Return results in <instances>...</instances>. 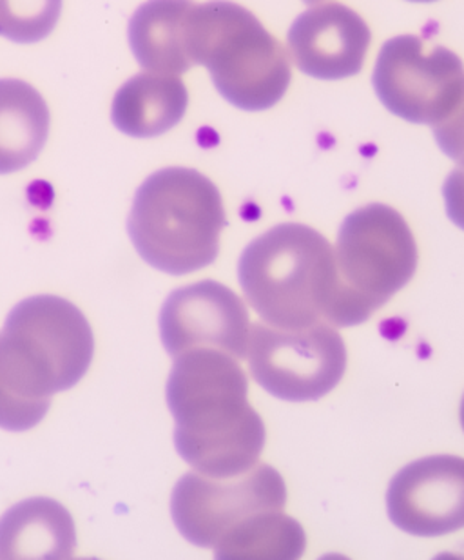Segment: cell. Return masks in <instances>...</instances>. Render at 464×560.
Listing matches in <instances>:
<instances>
[{
	"label": "cell",
	"mask_w": 464,
	"mask_h": 560,
	"mask_svg": "<svg viewBox=\"0 0 464 560\" xmlns=\"http://www.w3.org/2000/svg\"><path fill=\"white\" fill-rule=\"evenodd\" d=\"M74 548L73 517L55 499H26L0 517L2 560H66Z\"/></svg>",
	"instance_id": "4fadbf2b"
},
{
	"label": "cell",
	"mask_w": 464,
	"mask_h": 560,
	"mask_svg": "<svg viewBox=\"0 0 464 560\" xmlns=\"http://www.w3.org/2000/svg\"><path fill=\"white\" fill-rule=\"evenodd\" d=\"M62 13V0H0V37L37 44L49 37Z\"/></svg>",
	"instance_id": "ac0fdd59"
},
{
	"label": "cell",
	"mask_w": 464,
	"mask_h": 560,
	"mask_svg": "<svg viewBox=\"0 0 464 560\" xmlns=\"http://www.w3.org/2000/svg\"><path fill=\"white\" fill-rule=\"evenodd\" d=\"M247 358L254 381L270 396L290 402L322 399L347 371L344 338L327 322L298 330L254 323Z\"/></svg>",
	"instance_id": "52a82bcc"
},
{
	"label": "cell",
	"mask_w": 464,
	"mask_h": 560,
	"mask_svg": "<svg viewBox=\"0 0 464 560\" xmlns=\"http://www.w3.org/2000/svg\"><path fill=\"white\" fill-rule=\"evenodd\" d=\"M247 394L242 365L222 350L196 349L174 358L165 388L174 446L201 476L225 479L258 465L267 435Z\"/></svg>",
	"instance_id": "6da1fadb"
},
{
	"label": "cell",
	"mask_w": 464,
	"mask_h": 560,
	"mask_svg": "<svg viewBox=\"0 0 464 560\" xmlns=\"http://www.w3.org/2000/svg\"><path fill=\"white\" fill-rule=\"evenodd\" d=\"M305 546L301 524L283 510H269L234 524L212 550L222 560H294L303 556Z\"/></svg>",
	"instance_id": "e0dca14e"
},
{
	"label": "cell",
	"mask_w": 464,
	"mask_h": 560,
	"mask_svg": "<svg viewBox=\"0 0 464 560\" xmlns=\"http://www.w3.org/2000/svg\"><path fill=\"white\" fill-rule=\"evenodd\" d=\"M372 85L383 106L406 122L438 126L454 112L464 93L463 60L414 35L383 44Z\"/></svg>",
	"instance_id": "ba28073f"
},
{
	"label": "cell",
	"mask_w": 464,
	"mask_h": 560,
	"mask_svg": "<svg viewBox=\"0 0 464 560\" xmlns=\"http://www.w3.org/2000/svg\"><path fill=\"white\" fill-rule=\"evenodd\" d=\"M303 2H305V4L312 5V4H320V2H322V0H303Z\"/></svg>",
	"instance_id": "7402d4cb"
},
{
	"label": "cell",
	"mask_w": 464,
	"mask_h": 560,
	"mask_svg": "<svg viewBox=\"0 0 464 560\" xmlns=\"http://www.w3.org/2000/svg\"><path fill=\"white\" fill-rule=\"evenodd\" d=\"M334 259L338 292L327 323L353 327L410 283L417 269L416 240L396 209L369 203L345 218Z\"/></svg>",
	"instance_id": "8992f818"
},
{
	"label": "cell",
	"mask_w": 464,
	"mask_h": 560,
	"mask_svg": "<svg viewBox=\"0 0 464 560\" xmlns=\"http://www.w3.org/2000/svg\"><path fill=\"white\" fill-rule=\"evenodd\" d=\"M287 487L280 471L258 465L242 476L185 474L171 495V515L179 534L198 548H214L234 524L254 513L283 510Z\"/></svg>",
	"instance_id": "9c48e42d"
},
{
	"label": "cell",
	"mask_w": 464,
	"mask_h": 560,
	"mask_svg": "<svg viewBox=\"0 0 464 560\" xmlns=\"http://www.w3.org/2000/svg\"><path fill=\"white\" fill-rule=\"evenodd\" d=\"M461 424H463V430H464V397H463V402H461Z\"/></svg>",
	"instance_id": "44dd1931"
},
{
	"label": "cell",
	"mask_w": 464,
	"mask_h": 560,
	"mask_svg": "<svg viewBox=\"0 0 464 560\" xmlns=\"http://www.w3.org/2000/svg\"><path fill=\"white\" fill-rule=\"evenodd\" d=\"M193 0H148L129 21V46L146 71L182 74L193 68L185 49V21Z\"/></svg>",
	"instance_id": "9a60e30c"
},
{
	"label": "cell",
	"mask_w": 464,
	"mask_h": 560,
	"mask_svg": "<svg viewBox=\"0 0 464 560\" xmlns=\"http://www.w3.org/2000/svg\"><path fill=\"white\" fill-rule=\"evenodd\" d=\"M185 49L206 66L218 93L243 112H265L289 90V57L253 11L231 0L195 4L185 21Z\"/></svg>",
	"instance_id": "5b68a950"
},
{
	"label": "cell",
	"mask_w": 464,
	"mask_h": 560,
	"mask_svg": "<svg viewBox=\"0 0 464 560\" xmlns=\"http://www.w3.org/2000/svg\"><path fill=\"white\" fill-rule=\"evenodd\" d=\"M225 223L222 195L206 175L165 167L138 187L127 233L143 261L185 276L217 261Z\"/></svg>",
	"instance_id": "277c9868"
},
{
	"label": "cell",
	"mask_w": 464,
	"mask_h": 560,
	"mask_svg": "<svg viewBox=\"0 0 464 560\" xmlns=\"http://www.w3.org/2000/svg\"><path fill=\"white\" fill-rule=\"evenodd\" d=\"M433 137L441 151L464 170V93L452 115L433 126Z\"/></svg>",
	"instance_id": "d6986e66"
},
{
	"label": "cell",
	"mask_w": 464,
	"mask_h": 560,
	"mask_svg": "<svg viewBox=\"0 0 464 560\" xmlns=\"http://www.w3.org/2000/svg\"><path fill=\"white\" fill-rule=\"evenodd\" d=\"M187 106L189 93L178 74L143 71L116 91L112 118L127 137L154 138L178 126Z\"/></svg>",
	"instance_id": "5bb4252c"
},
{
	"label": "cell",
	"mask_w": 464,
	"mask_h": 560,
	"mask_svg": "<svg viewBox=\"0 0 464 560\" xmlns=\"http://www.w3.org/2000/svg\"><path fill=\"white\" fill-rule=\"evenodd\" d=\"M444 206L450 220L464 231V170H457L450 173L449 178L443 186Z\"/></svg>",
	"instance_id": "ffe728a7"
},
{
	"label": "cell",
	"mask_w": 464,
	"mask_h": 560,
	"mask_svg": "<svg viewBox=\"0 0 464 560\" xmlns=\"http://www.w3.org/2000/svg\"><path fill=\"white\" fill-rule=\"evenodd\" d=\"M410 2H436V0H410Z\"/></svg>",
	"instance_id": "603a6c76"
},
{
	"label": "cell",
	"mask_w": 464,
	"mask_h": 560,
	"mask_svg": "<svg viewBox=\"0 0 464 560\" xmlns=\"http://www.w3.org/2000/svg\"><path fill=\"white\" fill-rule=\"evenodd\" d=\"M251 319L236 292L218 281H198L171 292L160 311V338L167 354L196 349L247 358Z\"/></svg>",
	"instance_id": "30bf717a"
},
{
	"label": "cell",
	"mask_w": 464,
	"mask_h": 560,
	"mask_svg": "<svg viewBox=\"0 0 464 560\" xmlns=\"http://www.w3.org/2000/svg\"><path fill=\"white\" fill-rule=\"evenodd\" d=\"M51 115L44 96L19 79H0V175L26 170L48 142Z\"/></svg>",
	"instance_id": "2e32d148"
},
{
	"label": "cell",
	"mask_w": 464,
	"mask_h": 560,
	"mask_svg": "<svg viewBox=\"0 0 464 560\" xmlns=\"http://www.w3.org/2000/svg\"><path fill=\"white\" fill-rule=\"evenodd\" d=\"M287 40L303 73L320 80H341L363 69L370 27L356 11L333 2L298 15Z\"/></svg>",
	"instance_id": "7c38bea8"
},
{
	"label": "cell",
	"mask_w": 464,
	"mask_h": 560,
	"mask_svg": "<svg viewBox=\"0 0 464 560\" xmlns=\"http://www.w3.org/2000/svg\"><path fill=\"white\" fill-rule=\"evenodd\" d=\"M237 281L270 327L298 330L327 322L338 292L333 245L309 225L281 223L245 247Z\"/></svg>",
	"instance_id": "3957f363"
},
{
	"label": "cell",
	"mask_w": 464,
	"mask_h": 560,
	"mask_svg": "<svg viewBox=\"0 0 464 560\" xmlns=\"http://www.w3.org/2000/svg\"><path fill=\"white\" fill-rule=\"evenodd\" d=\"M386 512L414 537H443L464 528V459L430 455L397 471L386 492Z\"/></svg>",
	"instance_id": "8fae6325"
},
{
	"label": "cell",
	"mask_w": 464,
	"mask_h": 560,
	"mask_svg": "<svg viewBox=\"0 0 464 560\" xmlns=\"http://www.w3.org/2000/svg\"><path fill=\"white\" fill-rule=\"evenodd\" d=\"M93 355V330L77 305L48 294L22 300L0 332V429H35L55 394L84 377Z\"/></svg>",
	"instance_id": "7a4b0ae2"
}]
</instances>
